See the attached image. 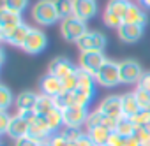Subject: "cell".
I'll list each match as a JSON object with an SVG mask.
<instances>
[{
    "label": "cell",
    "instance_id": "6da1fadb",
    "mask_svg": "<svg viewBox=\"0 0 150 146\" xmlns=\"http://www.w3.org/2000/svg\"><path fill=\"white\" fill-rule=\"evenodd\" d=\"M32 16H34V21L37 25H42V27L53 25L60 20L53 0H39L32 7Z\"/></svg>",
    "mask_w": 150,
    "mask_h": 146
},
{
    "label": "cell",
    "instance_id": "7a4b0ae2",
    "mask_svg": "<svg viewBox=\"0 0 150 146\" xmlns=\"http://www.w3.org/2000/svg\"><path fill=\"white\" fill-rule=\"evenodd\" d=\"M87 32H88L87 30V21H83L76 16L65 18L60 23V34L67 42H78Z\"/></svg>",
    "mask_w": 150,
    "mask_h": 146
},
{
    "label": "cell",
    "instance_id": "3957f363",
    "mask_svg": "<svg viewBox=\"0 0 150 146\" xmlns=\"http://www.w3.org/2000/svg\"><path fill=\"white\" fill-rule=\"evenodd\" d=\"M96 81L101 86H115L120 83V67L117 62L113 60H106L104 65L99 69V72L96 74Z\"/></svg>",
    "mask_w": 150,
    "mask_h": 146
},
{
    "label": "cell",
    "instance_id": "277c9868",
    "mask_svg": "<svg viewBox=\"0 0 150 146\" xmlns=\"http://www.w3.org/2000/svg\"><path fill=\"white\" fill-rule=\"evenodd\" d=\"M118 67H120V83H124V85L139 83V79L145 74L141 70V65L136 60H131V58L118 62Z\"/></svg>",
    "mask_w": 150,
    "mask_h": 146
},
{
    "label": "cell",
    "instance_id": "5b68a950",
    "mask_svg": "<svg viewBox=\"0 0 150 146\" xmlns=\"http://www.w3.org/2000/svg\"><path fill=\"white\" fill-rule=\"evenodd\" d=\"M21 23H23L21 13L9 11L6 7H2V11H0V37H2V41H7V37L11 35V32L16 27H20Z\"/></svg>",
    "mask_w": 150,
    "mask_h": 146
},
{
    "label": "cell",
    "instance_id": "8992f818",
    "mask_svg": "<svg viewBox=\"0 0 150 146\" xmlns=\"http://www.w3.org/2000/svg\"><path fill=\"white\" fill-rule=\"evenodd\" d=\"M106 56L103 55V51H85L80 55V69L87 70L88 74L96 76L99 69L104 65Z\"/></svg>",
    "mask_w": 150,
    "mask_h": 146
},
{
    "label": "cell",
    "instance_id": "52a82bcc",
    "mask_svg": "<svg viewBox=\"0 0 150 146\" xmlns=\"http://www.w3.org/2000/svg\"><path fill=\"white\" fill-rule=\"evenodd\" d=\"M76 44H78L81 53H85V51H103L106 48V37L101 32H87Z\"/></svg>",
    "mask_w": 150,
    "mask_h": 146
},
{
    "label": "cell",
    "instance_id": "ba28073f",
    "mask_svg": "<svg viewBox=\"0 0 150 146\" xmlns=\"http://www.w3.org/2000/svg\"><path fill=\"white\" fill-rule=\"evenodd\" d=\"M103 114L110 116V118H115V120H120L124 116V111H122V95H108L101 100L99 107H97Z\"/></svg>",
    "mask_w": 150,
    "mask_h": 146
},
{
    "label": "cell",
    "instance_id": "9c48e42d",
    "mask_svg": "<svg viewBox=\"0 0 150 146\" xmlns=\"http://www.w3.org/2000/svg\"><path fill=\"white\" fill-rule=\"evenodd\" d=\"M62 113H64V125H69V127H81V125H85V121H87L90 111H88L85 106L76 104V106H71L69 109H65V111H62Z\"/></svg>",
    "mask_w": 150,
    "mask_h": 146
},
{
    "label": "cell",
    "instance_id": "30bf717a",
    "mask_svg": "<svg viewBox=\"0 0 150 146\" xmlns=\"http://www.w3.org/2000/svg\"><path fill=\"white\" fill-rule=\"evenodd\" d=\"M46 44H48V41H46V35L42 34V30L32 28L21 49L25 53H28V55H37V53H41L46 48Z\"/></svg>",
    "mask_w": 150,
    "mask_h": 146
},
{
    "label": "cell",
    "instance_id": "8fae6325",
    "mask_svg": "<svg viewBox=\"0 0 150 146\" xmlns=\"http://www.w3.org/2000/svg\"><path fill=\"white\" fill-rule=\"evenodd\" d=\"M76 70H78V69L72 65V62L67 60V58H64V56L53 58V60L50 62V65H48V74H53V76H57L58 79H64L65 76L72 74V72H76Z\"/></svg>",
    "mask_w": 150,
    "mask_h": 146
},
{
    "label": "cell",
    "instance_id": "7c38bea8",
    "mask_svg": "<svg viewBox=\"0 0 150 146\" xmlns=\"http://www.w3.org/2000/svg\"><path fill=\"white\" fill-rule=\"evenodd\" d=\"M41 92L48 97H58L62 92H64V85H62V79H58L57 76L53 74H46L42 79H41Z\"/></svg>",
    "mask_w": 150,
    "mask_h": 146
},
{
    "label": "cell",
    "instance_id": "4fadbf2b",
    "mask_svg": "<svg viewBox=\"0 0 150 146\" xmlns=\"http://www.w3.org/2000/svg\"><path fill=\"white\" fill-rule=\"evenodd\" d=\"M97 13V2L96 0H74V16L87 21L94 18Z\"/></svg>",
    "mask_w": 150,
    "mask_h": 146
},
{
    "label": "cell",
    "instance_id": "5bb4252c",
    "mask_svg": "<svg viewBox=\"0 0 150 146\" xmlns=\"http://www.w3.org/2000/svg\"><path fill=\"white\" fill-rule=\"evenodd\" d=\"M28 132H30V123L25 118H21L20 114L13 116L11 125H9V130H7V135L16 141V139H21V137L28 135Z\"/></svg>",
    "mask_w": 150,
    "mask_h": 146
},
{
    "label": "cell",
    "instance_id": "9a60e30c",
    "mask_svg": "<svg viewBox=\"0 0 150 146\" xmlns=\"http://www.w3.org/2000/svg\"><path fill=\"white\" fill-rule=\"evenodd\" d=\"M117 32H118L120 41H124V42H136V41H139L141 35H143V27H139V25H131V23H124Z\"/></svg>",
    "mask_w": 150,
    "mask_h": 146
},
{
    "label": "cell",
    "instance_id": "2e32d148",
    "mask_svg": "<svg viewBox=\"0 0 150 146\" xmlns=\"http://www.w3.org/2000/svg\"><path fill=\"white\" fill-rule=\"evenodd\" d=\"M30 27L27 25V23H21L20 27H16L13 32H11V35L7 37V41L6 42H9V44H13V46H16V48H23V44H25V41H27V37H28V34H30Z\"/></svg>",
    "mask_w": 150,
    "mask_h": 146
},
{
    "label": "cell",
    "instance_id": "e0dca14e",
    "mask_svg": "<svg viewBox=\"0 0 150 146\" xmlns=\"http://www.w3.org/2000/svg\"><path fill=\"white\" fill-rule=\"evenodd\" d=\"M87 134H88V137L92 139V142L96 146H108L113 130H110L106 127H94V128L87 130Z\"/></svg>",
    "mask_w": 150,
    "mask_h": 146
},
{
    "label": "cell",
    "instance_id": "ac0fdd59",
    "mask_svg": "<svg viewBox=\"0 0 150 146\" xmlns=\"http://www.w3.org/2000/svg\"><path fill=\"white\" fill-rule=\"evenodd\" d=\"M124 23H131V25L145 27V23H146V14H145V11H143L139 6L131 4V7H129L127 14L124 16Z\"/></svg>",
    "mask_w": 150,
    "mask_h": 146
},
{
    "label": "cell",
    "instance_id": "d6986e66",
    "mask_svg": "<svg viewBox=\"0 0 150 146\" xmlns=\"http://www.w3.org/2000/svg\"><path fill=\"white\" fill-rule=\"evenodd\" d=\"M39 95L34 92H23L16 97V107L18 111H34L35 104H37Z\"/></svg>",
    "mask_w": 150,
    "mask_h": 146
},
{
    "label": "cell",
    "instance_id": "ffe728a7",
    "mask_svg": "<svg viewBox=\"0 0 150 146\" xmlns=\"http://www.w3.org/2000/svg\"><path fill=\"white\" fill-rule=\"evenodd\" d=\"M122 111H124V116H127V118H132L136 113L141 111V107H139V104H138V99H136V95H134V92L124 93V95H122Z\"/></svg>",
    "mask_w": 150,
    "mask_h": 146
},
{
    "label": "cell",
    "instance_id": "44dd1931",
    "mask_svg": "<svg viewBox=\"0 0 150 146\" xmlns=\"http://www.w3.org/2000/svg\"><path fill=\"white\" fill-rule=\"evenodd\" d=\"M55 109H58L57 107V104H55V99L53 97H48V95H44V93H41L39 95V99H37V104H35V113L39 114V116H48L51 111H55Z\"/></svg>",
    "mask_w": 150,
    "mask_h": 146
},
{
    "label": "cell",
    "instance_id": "7402d4cb",
    "mask_svg": "<svg viewBox=\"0 0 150 146\" xmlns=\"http://www.w3.org/2000/svg\"><path fill=\"white\" fill-rule=\"evenodd\" d=\"M129 7H131V2H129V0H110L104 13H110V14H115V16L124 18V16L127 14Z\"/></svg>",
    "mask_w": 150,
    "mask_h": 146
},
{
    "label": "cell",
    "instance_id": "603a6c76",
    "mask_svg": "<svg viewBox=\"0 0 150 146\" xmlns=\"http://www.w3.org/2000/svg\"><path fill=\"white\" fill-rule=\"evenodd\" d=\"M96 95V86H78V90L74 92V97H76V104L88 107V104L92 102Z\"/></svg>",
    "mask_w": 150,
    "mask_h": 146
},
{
    "label": "cell",
    "instance_id": "cb8c5ba5",
    "mask_svg": "<svg viewBox=\"0 0 150 146\" xmlns=\"http://www.w3.org/2000/svg\"><path fill=\"white\" fill-rule=\"evenodd\" d=\"M53 2H55V7H57L60 20L74 16V0H53Z\"/></svg>",
    "mask_w": 150,
    "mask_h": 146
},
{
    "label": "cell",
    "instance_id": "d4e9b609",
    "mask_svg": "<svg viewBox=\"0 0 150 146\" xmlns=\"http://www.w3.org/2000/svg\"><path fill=\"white\" fill-rule=\"evenodd\" d=\"M115 132H117V134H120L122 137H129V135H134V132H136V125L132 123V120H131V118L122 116V118L118 120V123H117Z\"/></svg>",
    "mask_w": 150,
    "mask_h": 146
},
{
    "label": "cell",
    "instance_id": "484cf974",
    "mask_svg": "<svg viewBox=\"0 0 150 146\" xmlns=\"http://www.w3.org/2000/svg\"><path fill=\"white\" fill-rule=\"evenodd\" d=\"M55 104H57V107L60 109V111H65V109H69L71 106H76V97H74V93L72 92H62L58 97H55Z\"/></svg>",
    "mask_w": 150,
    "mask_h": 146
},
{
    "label": "cell",
    "instance_id": "4316f807",
    "mask_svg": "<svg viewBox=\"0 0 150 146\" xmlns=\"http://www.w3.org/2000/svg\"><path fill=\"white\" fill-rule=\"evenodd\" d=\"M60 135H64L69 142H76L78 139L83 137L85 132H81V127H69V125H64L60 130H58Z\"/></svg>",
    "mask_w": 150,
    "mask_h": 146
},
{
    "label": "cell",
    "instance_id": "83f0119b",
    "mask_svg": "<svg viewBox=\"0 0 150 146\" xmlns=\"http://www.w3.org/2000/svg\"><path fill=\"white\" fill-rule=\"evenodd\" d=\"M46 120H48V123H50V127H51L53 134L64 127V113H62L60 109H55V111H51V113L46 116Z\"/></svg>",
    "mask_w": 150,
    "mask_h": 146
},
{
    "label": "cell",
    "instance_id": "f1b7e54d",
    "mask_svg": "<svg viewBox=\"0 0 150 146\" xmlns=\"http://www.w3.org/2000/svg\"><path fill=\"white\" fill-rule=\"evenodd\" d=\"M62 85H64V90L65 92H76L78 90V86H80V79H78V72H72V74H69V76H65L64 79H62Z\"/></svg>",
    "mask_w": 150,
    "mask_h": 146
},
{
    "label": "cell",
    "instance_id": "f546056e",
    "mask_svg": "<svg viewBox=\"0 0 150 146\" xmlns=\"http://www.w3.org/2000/svg\"><path fill=\"white\" fill-rule=\"evenodd\" d=\"M28 6V0H2V7L16 13H23Z\"/></svg>",
    "mask_w": 150,
    "mask_h": 146
},
{
    "label": "cell",
    "instance_id": "4dcf8cb0",
    "mask_svg": "<svg viewBox=\"0 0 150 146\" xmlns=\"http://www.w3.org/2000/svg\"><path fill=\"white\" fill-rule=\"evenodd\" d=\"M13 104V93L7 86H0V111H7V107Z\"/></svg>",
    "mask_w": 150,
    "mask_h": 146
},
{
    "label": "cell",
    "instance_id": "1f68e13d",
    "mask_svg": "<svg viewBox=\"0 0 150 146\" xmlns=\"http://www.w3.org/2000/svg\"><path fill=\"white\" fill-rule=\"evenodd\" d=\"M134 95H136L138 104H139L141 109H150V92H146V90H143V88L138 86L134 90Z\"/></svg>",
    "mask_w": 150,
    "mask_h": 146
},
{
    "label": "cell",
    "instance_id": "d6a6232c",
    "mask_svg": "<svg viewBox=\"0 0 150 146\" xmlns=\"http://www.w3.org/2000/svg\"><path fill=\"white\" fill-rule=\"evenodd\" d=\"M103 20H104L106 27H110V28H117V30H118V28L124 25V18L115 16V14H110V13H104V14H103Z\"/></svg>",
    "mask_w": 150,
    "mask_h": 146
},
{
    "label": "cell",
    "instance_id": "836d02e7",
    "mask_svg": "<svg viewBox=\"0 0 150 146\" xmlns=\"http://www.w3.org/2000/svg\"><path fill=\"white\" fill-rule=\"evenodd\" d=\"M131 120H132V123H134L136 127H146V123L150 121V111H148V109H141V111L136 113Z\"/></svg>",
    "mask_w": 150,
    "mask_h": 146
},
{
    "label": "cell",
    "instance_id": "e575fe53",
    "mask_svg": "<svg viewBox=\"0 0 150 146\" xmlns=\"http://www.w3.org/2000/svg\"><path fill=\"white\" fill-rule=\"evenodd\" d=\"M134 137H138V139H139L141 146H150V132H148L145 127H136Z\"/></svg>",
    "mask_w": 150,
    "mask_h": 146
},
{
    "label": "cell",
    "instance_id": "d590c367",
    "mask_svg": "<svg viewBox=\"0 0 150 146\" xmlns=\"http://www.w3.org/2000/svg\"><path fill=\"white\" fill-rule=\"evenodd\" d=\"M13 116L7 114V111H0V134H7Z\"/></svg>",
    "mask_w": 150,
    "mask_h": 146
},
{
    "label": "cell",
    "instance_id": "8d00e7d4",
    "mask_svg": "<svg viewBox=\"0 0 150 146\" xmlns=\"http://www.w3.org/2000/svg\"><path fill=\"white\" fill-rule=\"evenodd\" d=\"M50 144H51V146H67L69 141H67L64 135H60L58 132H55V134L51 135V139H50Z\"/></svg>",
    "mask_w": 150,
    "mask_h": 146
},
{
    "label": "cell",
    "instance_id": "74e56055",
    "mask_svg": "<svg viewBox=\"0 0 150 146\" xmlns=\"http://www.w3.org/2000/svg\"><path fill=\"white\" fill-rule=\"evenodd\" d=\"M14 146H39V142L34 141L30 135H25V137H21V139H16V141H14Z\"/></svg>",
    "mask_w": 150,
    "mask_h": 146
},
{
    "label": "cell",
    "instance_id": "f35d334b",
    "mask_svg": "<svg viewBox=\"0 0 150 146\" xmlns=\"http://www.w3.org/2000/svg\"><path fill=\"white\" fill-rule=\"evenodd\" d=\"M124 142H125V137H122L120 134L113 132V134H111V137H110L108 146H124Z\"/></svg>",
    "mask_w": 150,
    "mask_h": 146
},
{
    "label": "cell",
    "instance_id": "ab89813d",
    "mask_svg": "<svg viewBox=\"0 0 150 146\" xmlns=\"http://www.w3.org/2000/svg\"><path fill=\"white\" fill-rule=\"evenodd\" d=\"M138 86L143 88V90H146V92H150V72H145L143 78H141L139 83H138Z\"/></svg>",
    "mask_w": 150,
    "mask_h": 146
},
{
    "label": "cell",
    "instance_id": "60d3db41",
    "mask_svg": "<svg viewBox=\"0 0 150 146\" xmlns=\"http://www.w3.org/2000/svg\"><path fill=\"white\" fill-rule=\"evenodd\" d=\"M76 144H78V146H96V144L92 142V139L88 137V134H87V132L83 134V137H81V139H78V141H76Z\"/></svg>",
    "mask_w": 150,
    "mask_h": 146
},
{
    "label": "cell",
    "instance_id": "b9f144b4",
    "mask_svg": "<svg viewBox=\"0 0 150 146\" xmlns=\"http://www.w3.org/2000/svg\"><path fill=\"white\" fill-rule=\"evenodd\" d=\"M124 146H141V142H139V139H138V137H134V135H129V137H125V142H124Z\"/></svg>",
    "mask_w": 150,
    "mask_h": 146
},
{
    "label": "cell",
    "instance_id": "7bdbcfd3",
    "mask_svg": "<svg viewBox=\"0 0 150 146\" xmlns=\"http://www.w3.org/2000/svg\"><path fill=\"white\" fill-rule=\"evenodd\" d=\"M141 4H143L145 7H148V9H150V0H141Z\"/></svg>",
    "mask_w": 150,
    "mask_h": 146
},
{
    "label": "cell",
    "instance_id": "ee69618b",
    "mask_svg": "<svg viewBox=\"0 0 150 146\" xmlns=\"http://www.w3.org/2000/svg\"><path fill=\"white\" fill-rule=\"evenodd\" d=\"M39 146H51V144H50V141H46V142H41Z\"/></svg>",
    "mask_w": 150,
    "mask_h": 146
},
{
    "label": "cell",
    "instance_id": "f6af8a7d",
    "mask_svg": "<svg viewBox=\"0 0 150 146\" xmlns=\"http://www.w3.org/2000/svg\"><path fill=\"white\" fill-rule=\"evenodd\" d=\"M145 128H146V130H148V132H150V121H148V123H146V127H145Z\"/></svg>",
    "mask_w": 150,
    "mask_h": 146
},
{
    "label": "cell",
    "instance_id": "bcb514c9",
    "mask_svg": "<svg viewBox=\"0 0 150 146\" xmlns=\"http://www.w3.org/2000/svg\"><path fill=\"white\" fill-rule=\"evenodd\" d=\"M67 146H78V144H76V142H69Z\"/></svg>",
    "mask_w": 150,
    "mask_h": 146
},
{
    "label": "cell",
    "instance_id": "7dc6e473",
    "mask_svg": "<svg viewBox=\"0 0 150 146\" xmlns=\"http://www.w3.org/2000/svg\"><path fill=\"white\" fill-rule=\"evenodd\" d=\"M148 111H150V109H148Z\"/></svg>",
    "mask_w": 150,
    "mask_h": 146
}]
</instances>
